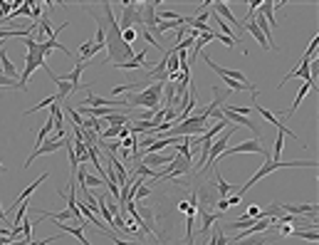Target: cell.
Masks as SVG:
<instances>
[{"label": "cell", "instance_id": "6da1fadb", "mask_svg": "<svg viewBox=\"0 0 319 245\" xmlns=\"http://www.w3.org/2000/svg\"><path fill=\"white\" fill-rule=\"evenodd\" d=\"M102 17H104V23H107V45H104V50H107V59L102 62V65H126V62H131V59L136 57V52H134V47L131 45H126L122 40V30H119V20L114 17V8H111V3H102Z\"/></svg>", "mask_w": 319, "mask_h": 245}, {"label": "cell", "instance_id": "7a4b0ae2", "mask_svg": "<svg viewBox=\"0 0 319 245\" xmlns=\"http://www.w3.org/2000/svg\"><path fill=\"white\" fill-rule=\"evenodd\" d=\"M302 166L312 169V166H317V161H314V159H307V161H272V159H265L263 166H260L257 171L250 176L248 183L240 188V191H235V196H240V198H243V196H245V193H248V191H250L252 186H255L257 181H263L265 176H270V173L277 171V169H302Z\"/></svg>", "mask_w": 319, "mask_h": 245}, {"label": "cell", "instance_id": "3957f363", "mask_svg": "<svg viewBox=\"0 0 319 245\" xmlns=\"http://www.w3.org/2000/svg\"><path fill=\"white\" fill-rule=\"evenodd\" d=\"M134 25L144 28V20H141V5L134 0H124L122 3V20H119V30H129Z\"/></svg>", "mask_w": 319, "mask_h": 245}, {"label": "cell", "instance_id": "277c9868", "mask_svg": "<svg viewBox=\"0 0 319 245\" xmlns=\"http://www.w3.org/2000/svg\"><path fill=\"white\" fill-rule=\"evenodd\" d=\"M235 154H260L265 159H270V151L263 146L260 139H250V141H243V144H237V146H228L221 156H235Z\"/></svg>", "mask_w": 319, "mask_h": 245}, {"label": "cell", "instance_id": "5b68a950", "mask_svg": "<svg viewBox=\"0 0 319 245\" xmlns=\"http://www.w3.org/2000/svg\"><path fill=\"white\" fill-rule=\"evenodd\" d=\"M193 171V164H188L186 159H181L178 154L173 156V161L168 164L164 171H158V178L156 181H168V178H178V176H183V173H191Z\"/></svg>", "mask_w": 319, "mask_h": 245}, {"label": "cell", "instance_id": "8992f818", "mask_svg": "<svg viewBox=\"0 0 319 245\" xmlns=\"http://www.w3.org/2000/svg\"><path fill=\"white\" fill-rule=\"evenodd\" d=\"M65 139H67V136H65ZM65 139L55 134L52 139H47L42 146H37V149H35V151L28 156V161H25V169H30V166H32V161L37 159V156H45V154H55V151H59V146H65Z\"/></svg>", "mask_w": 319, "mask_h": 245}, {"label": "cell", "instance_id": "52a82bcc", "mask_svg": "<svg viewBox=\"0 0 319 245\" xmlns=\"http://www.w3.org/2000/svg\"><path fill=\"white\" fill-rule=\"evenodd\" d=\"M158 5H161V0H149V3H144L141 5V20H144V30H153L156 28V10H158Z\"/></svg>", "mask_w": 319, "mask_h": 245}, {"label": "cell", "instance_id": "ba28073f", "mask_svg": "<svg viewBox=\"0 0 319 245\" xmlns=\"http://www.w3.org/2000/svg\"><path fill=\"white\" fill-rule=\"evenodd\" d=\"M198 216H201V235H203V238L208 235L210 228H213L215 223L223 220V213H210L208 208H201V206H198Z\"/></svg>", "mask_w": 319, "mask_h": 245}, {"label": "cell", "instance_id": "9c48e42d", "mask_svg": "<svg viewBox=\"0 0 319 245\" xmlns=\"http://www.w3.org/2000/svg\"><path fill=\"white\" fill-rule=\"evenodd\" d=\"M213 8H215L213 13L218 15L221 20H225V23H228V25H230L233 30H237V25H240V20H237L235 15L230 13V8H228V3H225V0H218V3H213ZM235 37H237V35H235Z\"/></svg>", "mask_w": 319, "mask_h": 245}, {"label": "cell", "instance_id": "30bf717a", "mask_svg": "<svg viewBox=\"0 0 319 245\" xmlns=\"http://www.w3.org/2000/svg\"><path fill=\"white\" fill-rule=\"evenodd\" d=\"M282 213H290V216H309V213H317V206L314 203H300V206H292V203H280Z\"/></svg>", "mask_w": 319, "mask_h": 245}, {"label": "cell", "instance_id": "8fae6325", "mask_svg": "<svg viewBox=\"0 0 319 245\" xmlns=\"http://www.w3.org/2000/svg\"><path fill=\"white\" fill-rule=\"evenodd\" d=\"M312 89H314V85H312V82H305V85L300 87V94L294 97V101H292V107L287 109V112H282V121H285V124H287V119H290V116L294 114V112H297V107L302 104V99H305V97L309 94V92H312Z\"/></svg>", "mask_w": 319, "mask_h": 245}, {"label": "cell", "instance_id": "7c38bea8", "mask_svg": "<svg viewBox=\"0 0 319 245\" xmlns=\"http://www.w3.org/2000/svg\"><path fill=\"white\" fill-rule=\"evenodd\" d=\"M47 176H50V173H42L40 178H35V181H32V183H30L28 188H25V191H23V193H20V196H17V198H15V208H17V206H20V203H25L30 198V196H32V193H35V191H37V188H40V183L42 181H47Z\"/></svg>", "mask_w": 319, "mask_h": 245}, {"label": "cell", "instance_id": "4fadbf2b", "mask_svg": "<svg viewBox=\"0 0 319 245\" xmlns=\"http://www.w3.org/2000/svg\"><path fill=\"white\" fill-rule=\"evenodd\" d=\"M213 181H215V188H218L221 198H228V196H233V193H235V186H233V183H228V181L221 176V171H213Z\"/></svg>", "mask_w": 319, "mask_h": 245}, {"label": "cell", "instance_id": "5bb4252c", "mask_svg": "<svg viewBox=\"0 0 319 245\" xmlns=\"http://www.w3.org/2000/svg\"><path fill=\"white\" fill-rule=\"evenodd\" d=\"M146 52H149V47H144L136 57L131 59V62H126V65H119V70H144V67H153V65H146Z\"/></svg>", "mask_w": 319, "mask_h": 245}, {"label": "cell", "instance_id": "9a60e30c", "mask_svg": "<svg viewBox=\"0 0 319 245\" xmlns=\"http://www.w3.org/2000/svg\"><path fill=\"white\" fill-rule=\"evenodd\" d=\"M173 161V156H166V154H146V156H141V164L144 166H168Z\"/></svg>", "mask_w": 319, "mask_h": 245}, {"label": "cell", "instance_id": "2e32d148", "mask_svg": "<svg viewBox=\"0 0 319 245\" xmlns=\"http://www.w3.org/2000/svg\"><path fill=\"white\" fill-rule=\"evenodd\" d=\"M104 124L107 127H126V124H131V116L124 112H114V114L104 116Z\"/></svg>", "mask_w": 319, "mask_h": 245}, {"label": "cell", "instance_id": "e0dca14e", "mask_svg": "<svg viewBox=\"0 0 319 245\" xmlns=\"http://www.w3.org/2000/svg\"><path fill=\"white\" fill-rule=\"evenodd\" d=\"M62 231L70 233V235H74V238H77L82 245H92L89 240H87V235H84V228H77V226H59V233H62Z\"/></svg>", "mask_w": 319, "mask_h": 245}, {"label": "cell", "instance_id": "ac0fdd59", "mask_svg": "<svg viewBox=\"0 0 319 245\" xmlns=\"http://www.w3.org/2000/svg\"><path fill=\"white\" fill-rule=\"evenodd\" d=\"M292 235H294V238H302L307 243H317L319 240V231H307V228H294Z\"/></svg>", "mask_w": 319, "mask_h": 245}, {"label": "cell", "instance_id": "d6986e66", "mask_svg": "<svg viewBox=\"0 0 319 245\" xmlns=\"http://www.w3.org/2000/svg\"><path fill=\"white\" fill-rule=\"evenodd\" d=\"M270 243V235H250V238H243V240H237L235 245H267Z\"/></svg>", "mask_w": 319, "mask_h": 245}, {"label": "cell", "instance_id": "ffe728a7", "mask_svg": "<svg viewBox=\"0 0 319 245\" xmlns=\"http://www.w3.org/2000/svg\"><path fill=\"white\" fill-rule=\"evenodd\" d=\"M55 101H59V97H57V94H52V97H47V99H42L40 104H37V107H30V109H28V112H25V114H23V116H30V114H35L37 109H50V107H52Z\"/></svg>", "mask_w": 319, "mask_h": 245}, {"label": "cell", "instance_id": "44dd1931", "mask_svg": "<svg viewBox=\"0 0 319 245\" xmlns=\"http://www.w3.org/2000/svg\"><path fill=\"white\" fill-rule=\"evenodd\" d=\"M134 173H136V176H141V178H158V171H156V169H149V166H144L141 161L136 164Z\"/></svg>", "mask_w": 319, "mask_h": 245}, {"label": "cell", "instance_id": "7402d4cb", "mask_svg": "<svg viewBox=\"0 0 319 245\" xmlns=\"http://www.w3.org/2000/svg\"><path fill=\"white\" fill-rule=\"evenodd\" d=\"M65 109H67V114L72 116V124H74L77 129H84V119H82V114H79V112H77V109H74L72 104H67Z\"/></svg>", "mask_w": 319, "mask_h": 245}, {"label": "cell", "instance_id": "603a6c76", "mask_svg": "<svg viewBox=\"0 0 319 245\" xmlns=\"http://www.w3.org/2000/svg\"><path fill=\"white\" fill-rule=\"evenodd\" d=\"M136 37H139V28L122 30V40H124L126 45H131V47H134V43H136Z\"/></svg>", "mask_w": 319, "mask_h": 245}, {"label": "cell", "instance_id": "cb8c5ba5", "mask_svg": "<svg viewBox=\"0 0 319 245\" xmlns=\"http://www.w3.org/2000/svg\"><path fill=\"white\" fill-rule=\"evenodd\" d=\"M0 89H20V82L10 79V77H5V74L0 72Z\"/></svg>", "mask_w": 319, "mask_h": 245}, {"label": "cell", "instance_id": "d4e9b609", "mask_svg": "<svg viewBox=\"0 0 319 245\" xmlns=\"http://www.w3.org/2000/svg\"><path fill=\"white\" fill-rule=\"evenodd\" d=\"M153 188L151 186H136V191H134V201H141V198H146V196H151Z\"/></svg>", "mask_w": 319, "mask_h": 245}, {"label": "cell", "instance_id": "484cf974", "mask_svg": "<svg viewBox=\"0 0 319 245\" xmlns=\"http://www.w3.org/2000/svg\"><path fill=\"white\" fill-rule=\"evenodd\" d=\"M141 37H144V40H146V43L151 45V47H156V50H164V45L158 43V40H156V37H153L151 32H149V30H141Z\"/></svg>", "mask_w": 319, "mask_h": 245}, {"label": "cell", "instance_id": "4316f807", "mask_svg": "<svg viewBox=\"0 0 319 245\" xmlns=\"http://www.w3.org/2000/svg\"><path fill=\"white\" fill-rule=\"evenodd\" d=\"M245 216L252 218V220H260V218H263V208H260L257 203H252V206L248 208V213H245Z\"/></svg>", "mask_w": 319, "mask_h": 245}, {"label": "cell", "instance_id": "83f0119b", "mask_svg": "<svg viewBox=\"0 0 319 245\" xmlns=\"http://www.w3.org/2000/svg\"><path fill=\"white\" fill-rule=\"evenodd\" d=\"M317 47H319V35H314V37H312V43H309V47H307L305 57H314V52H317Z\"/></svg>", "mask_w": 319, "mask_h": 245}, {"label": "cell", "instance_id": "f1b7e54d", "mask_svg": "<svg viewBox=\"0 0 319 245\" xmlns=\"http://www.w3.org/2000/svg\"><path fill=\"white\" fill-rule=\"evenodd\" d=\"M193 37H186V40H181V43H176V47H173V50H186V52H188V47H193Z\"/></svg>", "mask_w": 319, "mask_h": 245}, {"label": "cell", "instance_id": "f546056e", "mask_svg": "<svg viewBox=\"0 0 319 245\" xmlns=\"http://www.w3.org/2000/svg\"><path fill=\"white\" fill-rule=\"evenodd\" d=\"M292 231H294L292 226H280V228H277V235H280V238H290Z\"/></svg>", "mask_w": 319, "mask_h": 245}, {"label": "cell", "instance_id": "4dcf8cb0", "mask_svg": "<svg viewBox=\"0 0 319 245\" xmlns=\"http://www.w3.org/2000/svg\"><path fill=\"white\" fill-rule=\"evenodd\" d=\"M188 37V25H183V28L176 30V43H181V40H186Z\"/></svg>", "mask_w": 319, "mask_h": 245}, {"label": "cell", "instance_id": "1f68e13d", "mask_svg": "<svg viewBox=\"0 0 319 245\" xmlns=\"http://www.w3.org/2000/svg\"><path fill=\"white\" fill-rule=\"evenodd\" d=\"M198 40H201L203 45H208V43H213V40H215V32H213V30H210V32H203Z\"/></svg>", "mask_w": 319, "mask_h": 245}, {"label": "cell", "instance_id": "d6a6232c", "mask_svg": "<svg viewBox=\"0 0 319 245\" xmlns=\"http://www.w3.org/2000/svg\"><path fill=\"white\" fill-rule=\"evenodd\" d=\"M92 186H104V183H102L99 176H87V188H92Z\"/></svg>", "mask_w": 319, "mask_h": 245}, {"label": "cell", "instance_id": "836d02e7", "mask_svg": "<svg viewBox=\"0 0 319 245\" xmlns=\"http://www.w3.org/2000/svg\"><path fill=\"white\" fill-rule=\"evenodd\" d=\"M188 206H191V201H178V211L186 213V211H188Z\"/></svg>", "mask_w": 319, "mask_h": 245}, {"label": "cell", "instance_id": "e575fe53", "mask_svg": "<svg viewBox=\"0 0 319 245\" xmlns=\"http://www.w3.org/2000/svg\"><path fill=\"white\" fill-rule=\"evenodd\" d=\"M5 218H8V213H5V211L0 208V220H5Z\"/></svg>", "mask_w": 319, "mask_h": 245}, {"label": "cell", "instance_id": "d590c367", "mask_svg": "<svg viewBox=\"0 0 319 245\" xmlns=\"http://www.w3.org/2000/svg\"><path fill=\"white\" fill-rule=\"evenodd\" d=\"M0 173H5V166H3V164H0Z\"/></svg>", "mask_w": 319, "mask_h": 245}]
</instances>
